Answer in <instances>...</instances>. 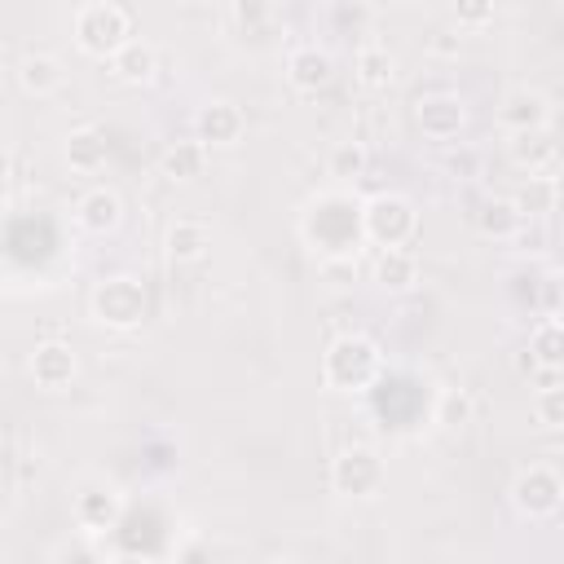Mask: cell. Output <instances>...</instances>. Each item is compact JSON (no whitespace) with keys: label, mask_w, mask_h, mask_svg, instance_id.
<instances>
[{"label":"cell","mask_w":564,"mask_h":564,"mask_svg":"<svg viewBox=\"0 0 564 564\" xmlns=\"http://www.w3.org/2000/svg\"><path fill=\"white\" fill-rule=\"evenodd\" d=\"M498 123L520 137V132H538V128H551V106L538 88H511L502 97V110H498Z\"/></svg>","instance_id":"obj_8"},{"label":"cell","mask_w":564,"mask_h":564,"mask_svg":"<svg viewBox=\"0 0 564 564\" xmlns=\"http://www.w3.org/2000/svg\"><path fill=\"white\" fill-rule=\"evenodd\" d=\"M167 256L172 260H181V264H194V260H203L207 256V247H212V234H207V225H198V220H176V225H167Z\"/></svg>","instance_id":"obj_16"},{"label":"cell","mask_w":564,"mask_h":564,"mask_svg":"<svg viewBox=\"0 0 564 564\" xmlns=\"http://www.w3.org/2000/svg\"><path fill=\"white\" fill-rule=\"evenodd\" d=\"M414 115H419L423 137H432V141H454V137L463 132V123H467V110H463V101H458L454 93L423 97Z\"/></svg>","instance_id":"obj_9"},{"label":"cell","mask_w":564,"mask_h":564,"mask_svg":"<svg viewBox=\"0 0 564 564\" xmlns=\"http://www.w3.org/2000/svg\"><path fill=\"white\" fill-rule=\"evenodd\" d=\"M366 167H370V154H366L361 141H339V145L330 150V176L357 181V176H366Z\"/></svg>","instance_id":"obj_24"},{"label":"cell","mask_w":564,"mask_h":564,"mask_svg":"<svg viewBox=\"0 0 564 564\" xmlns=\"http://www.w3.org/2000/svg\"><path fill=\"white\" fill-rule=\"evenodd\" d=\"M66 163L75 172H97L106 163V137L97 128H75L66 137Z\"/></svg>","instance_id":"obj_19"},{"label":"cell","mask_w":564,"mask_h":564,"mask_svg":"<svg viewBox=\"0 0 564 564\" xmlns=\"http://www.w3.org/2000/svg\"><path fill=\"white\" fill-rule=\"evenodd\" d=\"M93 317L110 330H132L141 317H145V286L128 273H115L106 278L97 291H93Z\"/></svg>","instance_id":"obj_4"},{"label":"cell","mask_w":564,"mask_h":564,"mask_svg":"<svg viewBox=\"0 0 564 564\" xmlns=\"http://www.w3.org/2000/svg\"><path fill=\"white\" fill-rule=\"evenodd\" d=\"M75 216H79V225H84L88 234H110V229H119V220H123V203H119L115 189L93 185V189L79 198Z\"/></svg>","instance_id":"obj_12"},{"label":"cell","mask_w":564,"mask_h":564,"mask_svg":"<svg viewBox=\"0 0 564 564\" xmlns=\"http://www.w3.org/2000/svg\"><path fill=\"white\" fill-rule=\"evenodd\" d=\"M0 172H4V154H0Z\"/></svg>","instance_id":"obj_30"},{"label":"cell","mask_w":564,"mask_h":564,"mask_svg":"<svg viewBox=\"0 0 564 564\" xmlns=\"http://www.w3.org/2000/svg\"><path fill=\"white\" fill-rule=\"evenodd\" d=\"M352 66H357V79L366 88H388L392 84V70H397V62H392V53L383 44H361Z\"/></svg>","instance_id":"obj_21"},{"label":"cell","mask_w":564,"mask_h":564,"mask_svg":"<svg viewBox=\"0 0 564 564\" xmlns=\"http://www.w3.org/2000/svg\"><path fill=\"white\" fill-rule=\"evenodd\" d=\"M419 229V216L410 207V198L401 194H375L361 203V238H370L379 251L405 247Z\"/></svg>","instance_id":"obj_3"},{"label":"cell","mask_w":564,"mask_h":564,"mask_svg":"<svg viewBox=\"0 0 564 564\" xmlns=\"http://www.w3.org/2000/svg\"><path fill=\"white\" fill-rule=\"evenodd\" d=\"M467 419H471V397H467L463 388H445L441 401H436V423H445V427H463Z\"/></svg>","instance_id":"obj_26"},{"label":"cell","mask_w":564,"mask_h":564,"mask_svg":"<svg viewBox=\"0 0 564 564\" xmlns=\"http://www.w3.org/2000/svg\"><path fill=\"white\" fill-rule=\"evenodd\" d=\"M75 370H79L75 348L62 344V339H48V344H40V348L31 352V379H35L40 388H48V392L66 388V383L75 379Z\"/></svg>","instance_id":"obj_10"},{"label":"cell","mask_w":564,"mask_h":564,"mask_svg":"<svg viewBox=\"0 0 564 564\" xmlns=\"http://www.w3.org/2000/svg\"><path fill=\"white\" fill-rule=\"evenodd\" d=\"M560 335H564L560 317H542V322L529 330V352H538V357H533L538 366H555V370H560Z\"/></svg>","instance_id":"obj_23"},{"label":"cell","mask_w":564,"mask_h":564,"mask_svg":"<svg viewBox=\"0 0 564 564\" xmlns=\"http://www.w3.org/2000/svg\"><path fill=\"white\" fill-rule=\"evenodd\" d=\"M560 494H564V485H560V476H555L551 463H529V467L511 480V502H516V511L529 516V520L555 516V511H560Z\"/></svg>","instance_id":"obj_5"},{"label":"cell","mask_w":564,"mask_h":564,"mask_svg":"<svg viewBox=\"0 0 564 564\" xmlns=\"http://www.w3.org/2000/svg\"><path fill=\"white\" fill-rule=\"evenodd\" d=\"M322 375L339 392H361L379 375V348H375V339H366L357 330L352 335H339L326 348V357H322Z\"/></svg>","instance_id":"obj_2"},{"label":"cell","mask_w":564,"mask_h":564,"mask_svg":"<svg viewBox=\"0 0 564 564\" xmlns=\"http://www.w3.org/2000/svg\"><path fill=\"white\" fill-rule=\"evenodd\" d=\"M375 282L383 291H410L419 282V260L405 251V247H392V251H379L375 260Z\"/></svg>","instance_id":"obj_17"},{"label":"cell","mask_w":564,"mask_h":564,"mask_svg":"<svg viewBox=\"0 0 564 564\" xmlns=\"http://www.w3.org/2000/svg\"><path fill=\"white\" fill-rule=\"evenodd\" d=\"M75 516H79V524H84V529L101 533V529H110V524L123 516V502H119V494H115V489L93 485V489H84V494L75 498Z\"/></svg>","instance_id":"obj_13"},{"label":"cell","mask_w":564,"mask_h":564,"mask_svg":"<svg viewBox=\"0 0 564 564\" xmlns=\"http://www.w3.org/2000/svg\"><path fill=\"white\" fill-rule=\"evenodd\" d=\"M286 79H291V88H300V93L326 88V84H330V53L317 48V44L291 48V57H286Z\"/></svg>","instance_id":"obj_11"},{"label":"cell","mask_w":564,"mask_h":564,"mask_svg":"<svg viewBox=\"0 0 564 564\" xmlns=\"http://www.w3.org/2000/svg\"><path fill=\"white\" fill-rule=\"evenodd\" d=\"M511 159L538 176V172H542V167L555 159V141H551V128H538V132H520V137H511Z\"/></svg>","instance_id":"obj_20"},{"label":"cell","mask_w":564,"mask_h":564,"mask_svg":"<svg viewBox=\"0 0 564 564\" xmlns=\"http://www.w3.org/2000/svg\"><path fill=\"white\" fill-rule=\"evenodd\" d=\"M330 485L348 498H370L383 485V458L370 445H352L330 463Z\"/></svg>","instance_id":"obj_6"},{"label":"cell","mask_w":564,"mask_h":564,"mask_svg":"<svg viewBox=\"0 0 564 564\" xmlns=\"http://www.w3.org/2000/svg\"><path fill=\"white\" fill-rule=\"evenodd\" d=\"M511 203H516L520 216H546V212H555V181L551 176H529L524 194L511 198Z\"/></svg>","instance_id":"obj_25"},{"label":"cell","mask_w":564,"mask_h":564,"mask_svg":"<svg viewBox=\"0 0 564 564\" xmlns=\"http://www.w3.org/2000/svg\"><path fill=\"white\" fill-rule=\"evenodd\" d=\"M132 40V13L115 0H93L75 9V44L93 57H115Z\"/></svg>","instance_id":"obj_1"},{"label":"cell","mask_w":564,"mask_h":564,"mask_svg":"<svg viewBox=\"0 0 564 564\" xmlns=\"http://www.w3.org/2000/svg\"><path fill=\"white\" fill-rule=\"evenodd\" d=\"M476 225H480V234H485V238L507 242V238H516V234L524 229V216L516 212V203H511V198H489V203L480 207Z\"/></svg>","instance_id":"obj_18"},{"label":"cell","mask_w":564,"mask_h":564,"mask_svg":"<svg viewBox=\"0 0 564 564\" xmlns=\"http://www.w3.org/2000/svg\"><path fill=\"white\" fill-rule=\"evenodd\" d=\"M454 18L458 22H485V18H494V9L489 4H471V9H454Z\"/></svg>","instance_id":"obj_28"},{"label":"cell","mask_w":564,"mask_h":564,"mask_svg":"<svg viewBox=\"0 0 564 564\" xmlns=\"http://www.w3.org/2000/svg\"><path fill=\"white\" fill-rule=\"evenodd\" d=\"M533 414H538V423H542V427H560V423H564V392H560V388L538 392Z\"/></svg>","instance_id":"obj_27"},{"label":"cell","mask_w":564,"mask_h":564,"mask_svg":"<svg viewBox=\"0 0 564 564\" xmlns=\"http://www.w3.org/2000/svg\"><path fill=\"white\" fill-rule=\"evenodd\" d=\"M18 84H22V93H31V97H48V93L62 88V62H57L53 53H31V57H22V66H18Z\"/></svg>","instance_id":"obj_15"},{"label":"cell","mask_w":564,"mask_h":564,"mask_svg":"<svg viewBox=\"0 0 564 564\" xmlns=\"http://www.w3.org/2000/svg\"><path fill=\"white\" fill-rule=\"evenodd\" d=\"M154 66H159V53H154V44H145V40H128L115 57H110V70L123 79V84H145L150 75H154Z\"/></svg>","instance_id":"obj_14"},{"label":"cell","mask_w":564,"mask_h":564,"mask_svg":"<svg viewBox=\"0 0 564 564\" xmlns=\"http://www.w3.org/2000/svg\"><path fill=\"white\" fill-rule=\"evenodd\" d=\"M242 128H247V115L225 97L198 106V115H194V141L198 145H234L242 137Z\"/></svg>","instance_id":"obj_7"},{"label":"cell","mask_w":564,"mask_h":564,"mask_svg":"<svg viewBox=\"0 0 564 564\" xmlns=\"http://www.w3.org/2000/svg\"><path fill=\"white\" fill-rule=\"evenodd\" d=\"M203 163H207V145H198V141H176L163 154V172L176 181H194L203 172Z\"/></svg>","instance_id":"obj_22"},{"label":"cell","mask_w":564,"mask_h":564,"mask_svg":"<svg viewBox=\"0 0 564 564\" xmlns=\"http://www.w3.org/2000/svg\"><path fill=\"white\" fill-rule=\"evenodd\" d=\"M110 564H150V560H132V555H123V560H110Z\"/></svg>","instance_id":"obj_29"}]
</instances>
